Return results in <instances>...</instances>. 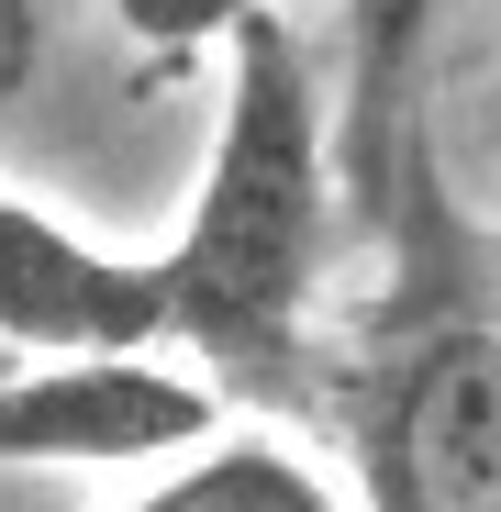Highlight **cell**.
<instances>
[{
  "instance_id": "5",
  "label": "cell",
  "mask_w": 501,
  "mask_h": 512,
  "mask_svg": "<svg viewBox=\"0 0 501 512\" xmlns=\"http://www.w3.org/2000/svg\"><path fill=\"white\" fill-rule=\"evenodd\" d=\"M67 346H167L156 256H112L45 201L0 190V357H67Z\"/></svg>"
},
{
  "instance_id": "2",
  "label": "cell",
  "mask_w": 501,
  "mask_h": 512,
  "mask_svg": "<svg viewBox=\"0 0 501 512\" xmlns=\"http://www.w3.org/2000/svg\"><path fill=\"white\" fill-rule=\"evenodd\" d=\"M357 512H501V312H424L346 379Z\"/></svg>"
},
{
  "instance_id": "8",
  "label": "cell",
  "mask_w": 501,
  "mask_h": 512,
  "mask_svg": "<svg viewBox=\"0 0 501 512\" xmlns=\"http://www.w3.org/2000/svg\"><path fill=\"white\" fill-rule=\"evenodd\" d=\"M45 56H56V0H0V112L34 101Z\"/></svg>"
},
{
  "instance_id": "1",
  "label": "cell",
  "mask_w": 501,
  "mask_h": 512,
  "mask_svg": "<svg viewBox=\"0 0 501 512\" xmlns=\"http://www.w3.org/2000/svg\"><path fill=\"white\" fill-rule=\"evenodd\" d=\"M334 212H346L334 101L312 90L301 34L257 12L223 45L212 156L179 234L156 245L167 357H190L223 401H312V301L334 268Z\"/></svg>"
},
{
  "instance_id": "6",
  "label": "cell",
  "mask_w": 501,
  "mask_h": 512,
  "mask_svg": "<svg viewBox=\"0 0 501 512\" xmlns=\"http://www.w3.org/2000/svg\"><path fill=\"white\" fill-rule=\"evenodd\" d=\"M123 512H357L290 435H212L167 468L156 490H134Z\"/></svg>"
},
{
  "instance_id": "4",
  "label": "cell",
  "mask_w": 501,
  "mask_h": 512,
  "mask_svg": "<svg viewBox=\"0 0 501 512\" xmlns=\"http://www.w3.org/2000/svg\"><path fill=\"white\" fill-rule=\"evenodd\" d=\"M457 0H346V90H334V156L346 201L390 256L435 234V145H424V67Z\"/></svg>"
},
{
  "instance_id": "3",
  "label": "cell",
  "mask_w": 501,
  "mask_h": 512,
  "mask_svg": "<svg viewBox=\"0 0 501 512\" xmlns=\"http://www.w3.org/2000/svg\"><path fill=\"white\" fill-rule=\"evenodd\" d=\"M223 435V390L167 346H67L0 368V479L12 468H156Z\"/></svg>"
},
{
  "instance_id": "7",
  "label": "cell",
  "mask_w": 501,
  "mask_h": 512,
  "mask_svg": "<svg viewBox=\"0 0 501 512\" xmlns=\"http://www.w3.org/2000/svg\"><path fill=\"white\" fill-rule=\"evenodd\" d=\"M268 0H112V23L145 45V56H212L257 23Z\"/></svg>"
}]
</instances>
